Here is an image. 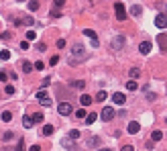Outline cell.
Returning <instances> with one entry per match:
<instances>
[{"mask_svg":"<svg viewBox=\"0 0 167 151\" xmlns=\"http://www.w3.org/2000/svg\"><path fill=\"white\" fill-rule=\"evenodd\" d=\"M98 143H100V139H98V137H92V139L88 141V145H90V147H96Z\"/></svg>","mask_w":167,"mask_h":151,"instance_id":"26","label":"cell"},{"mask_svg":"<svg viewBox=\"0 0 167 151\" xmlns=\"http://www.w3.org/2000/svg\"><path fill=\"white\" fill-rule=\"evenodd\" d=\"M57 61H59V57H57V55H53V57L49 59V66H57Z\"/></svg>","mask_w":167,"mask_h":151,"instance_id":"36","label":"cell"},{"mask_svg":"<svg viewBox=\"0 0 167 151\" xmlns=\"http://www.w3.org/2000/svg\"><path fill=\"white\" fill-rule=\"evenodd\" d=\"M27 8L35 12V10H39V2H29V4H27Z\"/></svg>","mask_w":167,"mask_h":151,"instance_id":"23","label":"cell"},{"mask_svg":"<svg viewBox=\"0 0 167 151\" xmlns=\"http://www.w3.org/2000/svg\"><path fill=\"white\" fill-rule=\"evenodd\" d=\"M37 47H39V51H45V49H47V45H45V43H39Z\"/></svg>","mask_w":167,"mask_h":151,"instance_id":"43","label":"cell"},{"mask_svg":"<svg viewBox=\"0 0 167 151\" xmlns=\"http://www.w3.org/2000/svg\"><path fill=\"white\" fill-rule=\"evenodd\" d=\"M76 116L78 118H86V108H78L76 110Z\"/></svg>","mask_w":167,"mask_h":151,"instance_id":"25","label":"cell"},{"mask_svg":"<svg viewBox=\"0 0 167 151\" xmlns=\"http://www.w3.org/2000/svg\"><path fill=\"white\" fill-rule=\"evenodd\" d=\"M100 151H112V149H100Z\"/></svg>","mask_w":167,"mask_h":151,"instance_id":"45","label":"cell"},{"mask_svg":"<svg viewBox=\"0 0 167 151\" xmlns=\"http://www.w3.org/2000/svg\"><path fill=\"white\" fill-rule=\"evenodd\" d=\"M71 86H74V88H84L86 84H84L82 80H78V82H71Z\"/></svg>","mask_w":167,"mask_h":151,"instance_id":"31","label":"cell"},{"mask_svg":"<svg viewBox=\"0 0 167 151\" xmlns=\"http://www.w3.org/2000/svg\"><path fill=\"white\" fill-rule=\"evenodd\" d=\"M163 139V133L161 131H153V135H151V141L155 143V141H161Z\"/></svg>","mask_w":167,"mask_h":151,"instance_id":"13","label":"cell"},{"mask_svg":"<svg viewBox=\"0 0 167 151\" xmlns=\"http://www.w3.org/2000/svg\"><path fill=\"white\" fill-rule=\"evenodd\" d=\"M31 121H33V123H43V114H41V112H35V114L31 116Z\"/></svg>","mask_w":167,"mask_h":151,"instance_id":"18","label":"cell"},{"mask_svg":"<svg viewBox=\"0 0 167 151\" xmlns=\"http://www.w3.org/2000/svg\"><path fill=\"white\" fill-rule=\"evenodd\" d=\"M57 47H59V49L65 47V39H59V41H57Z\"/></svg>","mask_w":167,"mask_h":151,"instance_id":"40","label":"cell"},{"mask_svg":"<svg viewBox=\"0 0 167 151\" xmlns=\"http://www.w3.org/2000/svg\"><path fill=\"white\" fill-rule=\"evenodd\" d=\"M53 131H55V127H53V125H45V127H43V135H45V137L53 135Z\"/></svg>","mask_w":167,"mask_h":151,"instance_id":"10","label":"cell"},{"mask_svg":"<svg viewBox=\"0 0 167 151\" xmlns=\"http://www.w3.org/2000/svg\"><path fill=\"white\" fill-rule=\"evenodd\" d=\"M155 25H157L159 29H165V14H163V12H159V14H157V18H155Z\"/></svg>","mask_w":167,"mask_h":151,"instance_id":"7","label":"cell"},{"mask_svg":"<svg viewBox=\"0 0 167 151\" xmlns=\"http://www.w3.org/2000/svg\"><path fill=\"white\" fill-rule=\"evenodd\" d=\"M8 57H10V51H8V49L0 51V59H8Z\"/></svg>","mask_w":167,"mask_h":151,"instance_id":"30","label":"cell"},{"mask_svg":"<svg viewBox=\"0 0 167 151\" xmlns=\"http://www.w3.org/2000/svg\"><path fill=\"white\" fill-rule=\"evenodd\" d=\"M4 92L10 96V94H14V86H6V88H4Z\"/></svg>","mask_w":167,"mask_h":151,"instance_id":"37","label":"cell"},{"mask_svg":"<svg viewBox=\"0 0 167 151\" xmlns=\"http://www.w3.org/2000/svg\"><path fill=\"white\" fill-rule=\"evenodd\" d=\"M37 98H39V100H41V98H47V90H45V88H41V90L37 92Z\"/></svg>","mask_w":167,"mask_h":151,"instance_id":"27","label":"cell"},{"mask_svg":"<svg viewBox=\"0 0 167 151\" xmlns=\"http://www.w3.org/2000/svg\"><path fill=\"white\" fill-rule=\"evenodd\" d=\"M130 12H133V16H141V12H143V8H141V6H139V4H135V6H133V10H130Z\"/></svg>","mask_w":167,"mask_h":151,"instance_id":"17","label":"cell"},{"mask_svg":"<svg viewBox=\"0 0 167 151\" xmlns=\"http://www.w3.org/2000/svg\"><path fill=\"white\" fill-rule=\"evenodd\" d=\"M57 112H59L61 116H69V114H71V104H69V102H59Z\"/></svg>","mask_w":167,"mask_h":151,"instance_id":"2","label":"cell"},{"mask_svg":"<svg viewBox=\"0 0 167 151\" xmlns=\"http://www.w3.org/2000/svg\"><path fill=\"white\" fill-rule=\"evenodd\" d=\"M22 125H25L27 129H29V127H33V121H31V116H22Z\"/></svg>","mask_w":167,"mask_h":151,"instance_id":"21","label":"cell"},{"mask_svg":"<svg viewBox=\"0 0 167 151\" xmlns=\"http://www.w3.org/2000/svg\"><path fill=\"white\" fill-rule=\"evenodd\" d=\"M16 151H27V147H25V141H20V143L16 145Z\"/></svg>","mask_w":167,"mask_h":151,"instance_id":"35","label":"cell"},{"mask_svg":"<svg viewBox=\"0 0 167 151\" xmlns=\"http://www.w3.org/2000/svg\"><path fill=\"white\" fill-rule=\"evenodd\" d=\"M106 96H108L106 92H98V94H96V100H98V102H104V100H106Z\"/></svg>","mask_w":167,"mask_h":151,"instance_id":"24","label":"cell"},{"mask_svg":"<svg viewBox=\"0 0 167 151\" xmlns=\"http://www.w3.org/2000/svg\"><path fill=\"white\" fill-rule=\"evenodd\" d=\"M139 51H141L143 55H147V53L151 51V43H149V41H143L141 45H139Z\"/></svg>","mask_w":167,"mask_h":151,"instance_id":"6","label":"cell"},{"mask_svg":"<svg viewBox=\"0 0 167 151\" xmlns=\"http://www.w3.org/2000/svg\"><path fill=\"white\" fill-rule=\"evenodd\" d=\"M139 74H141L139 68H133V70H130V78H139Z\"/></svg>","mask_w":167,"mask_h":151,"instance_id":"33","label":"cell"},{"mask_svg":"<svg viewBox=\"0 0 167 151\" xmlns=\"http://www.w3.org/2000/svg\"><path fill=\"white\" fill-rule=\"evenodd\" d=\"M80 102H82V106H90V104H92V96L82 94V96H80Z\"/></svg>","mask_w":167,"mask_h":151,"instance_id":"9","label":"cell"},{"mask_svg":"<svg viewBox=\"0 0 167 151\" xmlns=\"http://www.w3.org/2000/svg\"><path fill=\"white\" fill-rule=\"evenodd\" d=\"M112 100H114V102H116V104H122V102H124V100H126V96H124V94H122V92H116V94H114V96H112Z\"/></svg>","mask_w":167,"mask_h":151,"instance_id":"8","label":"cell"},{"mask_svg":"<svg viewBox=\"0 0 167 151\" xmlns=\"http://www.w3.org/2000/svg\"><path fill=\"white\" fill-rule=\"evenodd\" d=\"M114 114H116V112H114V108H110V106H104V110H102L100 118L108 123V121H112V118H114Z\"/></svg>","mask_w":167,"mask_h":151,"instance_id":"4","label":"cell"},{"mask_svg":"<svg viewBox=\"0 0 167 151\" xmlns=\"http://www.w3.org/2000/svg\"><path fill=\"white\" fill-rule=\"evenodd\" d=\"M29 151H41V147H39V145H33V147L29 149Z\"/></svg>","mask_w":167,"mask_h":151,"instance_id":"44","label":"cell"},{"mask_svg":"<svg viewBox=\"0 0 167 151\" xmlns=\"http://www.w3.org/2000/svg\"><path fill=\"white\" fill-rule=\"evenodd\" d=\"M0 116H2V121H4V123H10V121H12V112H8V110H4Z\"/></svg>","mask_w":167,"mask_h":151,"instance_id":"14","label":"cell"},{"mask_svg":"<svg viewBox=\"0 0 167 151\" xmlns=\"http://www.w3.org/2000/svg\"><path fill=\"white\" fill-rule=\"evenodd\" d=\"M22 23H25V25H35V20L31 16H25V18H22Z\"/></svg>","mask_w":167,"mask_h":151,"instance_id":"34","label":"cell"},{"mask_svg":"<svg viewBox=\"0 0 167 151\" xmlns=\"http://www.w3.org/2000/svg\"><path fill=\"white\" fill-rule=\"evenodd\" d=\"M0 39H10V33H0Z\"/></svg>","mask_w":167,"mask_h":151,"instance_id":"42","label":"cell"},{"mask_svg":"<svg viewBox=\"0 0 167 151\" xmlns=\"http://www.w3.org/2000/svg\"><path fill=\"white\" fill-rule=\"evenodd\" d=\"M33 70V66H31V61H22V72H25V74H29Z\"/></svg>","mask_w":167,"mask_h":151,"instance_id":"16","label":"cell"},{"mask_svg":"<svg viewBox=\"0 0 167 151\" xmlns=\"http://www.w3.org/2000/svg\"><path fill=\"white\" fill-rule=\"evenodd\" d=\"M84 35L92 39V45H94V47H98V45H100V43H98V37H96V33H94L92 29H86V31H84Z\"/></svg>","mask_w":167,"mask_h":151,"instance_id":"5","label":"cell"},{"mask_svg":"<svg viewBox=\"0 0 167 151\" xmlns=\"http://www.w3.org/2000/svg\"><path fill=\"white\" fill-rule=\"evenodd\" d=\"M157 41H159V47H161V49H165V35H163V33L157 37Z\"/></svg>","mask_w":167,"mask_h":151,"instance_id":"22","label":"cell"},{"mask_svg":"<svg viewBox=\"0 0 167 151\" xmlns=\"http://www.w3.org/2000/svg\"><path fill=\"white\" fill-rule=\"evenodd\" d=\"M114 10H116V18L118 20H124L126 18V10H124V4L122 2H116L114 4Z\"/></svg>","mask_w":167,"mask_h":151,"instance_id":"3","label":"cell"},{"mask_svg":"<svg viewBox=\"0 0 167 151\" xmlns=\"http://www.w3.org/2000/svg\"><path fill=\"white\" fill-rule=\"evenodd\" d=\"M71 55H76L78 59H84L86 57V49L82 43H76V45H71Z\"/></svg>","mask_w":167,"mask_h":151,"instance_id":"1","label":"cell"},{"mask_svg":"<svg viewBox=\"0 0 167 151\" xmlns=\"http://www.w3.org/2000/svg\"><path fill=\"white\" fill-rule=\"evenodd\" d=\"M139 129H141V125H139V123H130V125H128V133H130V135H135V133H139Z\"/></svg>","mask_w":167,"mask_h":151,"instance_id":"12","label":"cell"},{"mask_svg":"<svg viewBox=\"0 0 167 151\" xmlns=\"http://www.w3.org/2000/svg\"><path fill=\"white\" fill-rule=\"evenodd\" d=\"M2 139H4V141H10V139H14V133H12V131H6Z\"/></svg>","mask_w":167,"mask_h":151,"instance_id":"28","label":"cell"},{"mask_svg":"<svg viewBox=\"0 0 167 151\" xmlns=\"http://www.w3.org/2000/svg\"><path fill=\"white\" fill-rule=\"evenodd\" d=\"M27 39H29V41H35V39H37V33H35V31H29V33H27Z\"/></svg>","mask_w":167,"mask_h":151,"instance_id":"32","label":"cell"},{"mask_svg":"<svg viewBox=\"0 0 167 151\" xmlns=\"http://www.w3.org/2000/svg\"><path fill=\"white\" fill-rule=\"evenodd\" d=\"M126 88H128V90H130V92H135V90H137V88H139V86H137V82H135V80H130V82H128V84H126Z\"/></svg>","mask_w":167,"mask_h":151,"instance_id":"19","label":"cell"},{"mask_svg":"<svg viewBox=\"0 0 167 151\" xmlns=\"http://www.w3.org/2000/svg\"><path fill=\"white\" fill-rule=\"evenodd\" d=\"M96 118H98L96 112H90V114L86 116V125H94V123H96Z\"/></svg>","mask_w":167,"mask_h":151,"instance_id":"11","label":"cell"},{"mask_svg":"<svg viewBox=\"0 0 167 151\" xmlns=\"http://www.w3.org/2000/svg\"><path fill=\"white\" fill-rule=\"evenodd\" d=\"M6 78H8L6 72H0V82H6Z\"/></svg>","mask_w":167,"mask_h":151,"instance_id":"39","label":"cell"},{"mask_svg":"<svg viewBox=\"0 0 167 151\" xmlns=\"http://www.w3.org/2000/svg\"><path fill=\"white\" fill-rule=\"evenodd\" d=\"M69 139H80V131H78V129H74V131L69 133Z\"/></svg>","mask_w":167,"mask_h":151,"instance_id":"29","label":"cell"},{"mask_svg":"<svg viewBox=\"0 0 167 151\" xmlns=\"http://www.w3.org/2000/svg\"><path fill=\"white\" fill-rule=\"evenodd\" d=\"M35 68H37V70H39V72H41V70H43V68H45V63H43V61H37V63H35Z\"/></svg>","mask_w":167,"mask_h":151,"instance_id":"38","label":"cell"},{"mask_svg":"<svg viewBox=\"0 0 167 151\" xmlns=\"http://www.w3.org/2000/svg\"><path fill=\"white\" fill-rule=\"evenodd\" d=\"M122 43H124V37H116V39H114V49L122 47Z\"/></svg>","mask_w":167,"mask_h":151,"instance_id":"15","label":"cell"},{"mask_svg":"<svg viewBox=\"0 0 167 151\" xmlns=\"http://www.w3.org/2000/svg\"><path fill=\"white\" fill-rule=\"evenodd\" d=\"M120 151H135V149H133V145H124Z\"/></svg>","mask_w":167,"mask_h":151,"instance_id":"41","label":"cell"},{"mask_svg":"<svg viewBox=\"0 0 167 151\" xmlns=\"http://www.w3.org/2000/svg\"><path fill=\"white\" fill-rule=\"evenodd\" d=\"M39 104H41V106H51L53 102H51V98H41V100H39Z\"/></svg>","mask_w":167,"mask_h":151,"instance_id":"20","label":"cell"}]
</instances>
